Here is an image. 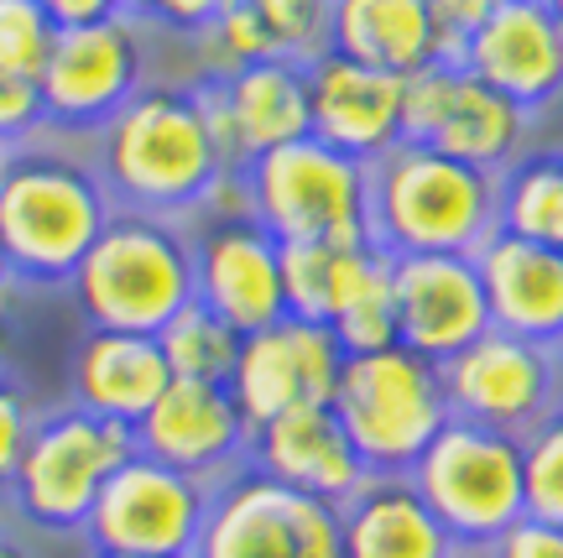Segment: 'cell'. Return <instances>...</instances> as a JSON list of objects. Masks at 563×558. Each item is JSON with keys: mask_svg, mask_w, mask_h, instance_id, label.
Returning a JSON list of instances; mask_svg holds the SVG:
<instances>
[{"mask_svg": "<svg viewBox=\"0 0 563 558\" xmlns=\"http://www.w3.org/2000/svg\"><path fill=\"white\" fill-rule=\"evenodd\" d=\"M115 215L89 136L37 131L0 167V251L16 287H68Z\"/></svg>", "mask_w": 563, "mask_h": 558, "instance_id": "obj_1", "label": "cell"}, {"mask_svg": "<svg viewBox=\"0 0 563 558\" xmlns=\"http://www.w3.org/2000/svg\"><path fill=\"white\" fill-rule=\"evenodd\" d=\"M89 152L115 209L162 220H188L224 173L220 152L203 131L194 79H152L121 116L89 136Z\"/></svg>", "mask_w": 563, "mask_h": 558, "instance_id": "obj_2", "label": "cell"}, {"mask_svg": "<svg viewBox=\"0 0 563 558\" xmlns=\"http://www.w3.org/2000/svg\"><path fill=\"white\" fill-rule=\"evenodd\" d=\"M501 230V178L397 141L371 162V245L386 256H475Z\"/></svg>", "mask_w": 563, "mask_h": 558, "instance_id": "obj_3", "label": "cell"}, {"mask_svg": "<svg viewBox=\"0 0 563 558\" xmlns=\"http://www.w3.org/2000/svg\"><path fill=\"white\" fill-rule=\"evenodd\" d=\"M68 293L89 329L157 335L178 308L194 303V230L188 220L115 209Z\"/></svg>", "mask_w": 563, "mask_h": 558, "instance_id": "obj_4", "label": "cell"}, {"mask_svg": "<svg viewBox=\"0 0 563 558\" xmlns=\"http://www.w3.org/2000/svg\"><path fill=\"white\" fill-rule=\"evenodd\" d=\"M131 455H136V434L125 423H110L68 402L58 413L37 418L16 475L5 485V506L32 533H53V538L79 533L84 538V522L95 512L100 491Z\"/></svg>", "mask_w": 563, "mask_h": 558, "instance_id": "obj_5", "label": "cell"}, {"mask_svg": "<svg viewBox=\"0 0 563 558\" xmlns=\"http://www.w3.org/2000/svg\"><path fill=\"white\" fill-rule=\"evenodd\" d=\"M329 407L371 475H407L449 423L443 365L407 344L350 355Z\"/></svg>", "mask_w": 563, "mask_h": 558, "instance_id": "obj_6", "label": "cell"}, {"mask_svg": "<svg viewBox=\"0 0 563 558\" xmlns=\"http://www.w3.org/2000/svg\"><path fill=\"white\" fill-rule=\"evenodd\" d=\"M407 475L464 554L490 548L511 522L527 517L522 439L501 428L449 418Z\"/></svg>", "mask_w": 563, "mask_h": 558, "instance_id": "obj_7", "label": "cell"}, {"mask_svg": "<svg viewBox=\"0 0 563 558\" xmlns=\"http://www.w3.org/2000/svg\"><path fill=\"white\" fill-rule=\"evenodd\" d=\"M251 209L282 240H371V162L298 136L245 162Z\"/></svg>", "mask_w": 563, "mask_h": 558, "instance_id": "obj_8", "label": "cell"}, {"mask_svg": "<svg viewBox=\"0 0 563 558\" xmlns=\"http://www.w3.org/2000/svg\"><path fill=\"white\" fill-rule=\"evenodd\" d=\"M532 131L538 120L496 95L485 79H475L460 58H443L407 79L402 141L433 146L443 157L506 178L522 157H532Z\"/></svg>", "mask_w": 563, "mask_h": 558, "instance_id": "obj_9", "label": "cell"}, {"mask_svg": "<svg viewBox=\"0 0 563 558\" xmlns=\"http://www.w3.org/2000/svg\"><path fill=\"white\" fill-rule=\"evenodd\" d=\"M194 558H344L340 506L245 464L214 485Z\"/></svg>", "mask_w": 563, "mask_h": 558, "instance_id": "obj_10", "label": "cell"}, {"mask_svg": "<svg viewBox=\"0 0 563 558\" xmlns=\"http://www.w3.org/2000/svg\"><path fill=\"white\" fill-rule=\"evenodd\" d=\"M146 21L115 17L100 26H79V32H58L53 58L42 68V110L47 125L63 136H95L100 125L121 116L152 84V53H146Z\"/></svg>", "mask_w": 563, "mask_h": 558, "instance_id": "obj_11", "label": "cell"}, {"mask_svg": "<svg viewBox=\"0 0 563 558\" xmlns=\"http://www.w3.org/2000/svg\"><path fill=\"white\" fill-rule=\"evenodd\" d=\"M214 485L131 455L100 491L84 522L89 554H131V558H194L209 517Z\"/></svg>", "mask_w": 563, "mask_h": 558, "instance_id": "obj_12", "label": "cell"}, {"mask_svg": "<svg viewBox=\"0 0 563 558\" xmlns=\"http://www.w3.org/2000/svg\"><path fill=\"white\" fill-rule=\"evenodd\" d=\"M443 397H449V418L527 439L563 407V350L490 329L470 350L443 360Z\"/></svg>", "mask_w": 563, "mask_h": 558, "instance_id": "obj_13", "label": "cell"}, {"mask_svg": "<svg viewBox=\"0 0 563 558\" xmlns=\"http://www.w3.org/2000/svg\"><path fill=\"white\" fill-rule=\"evenodd\" d=\"M136 434V455L173 464L183 475L220 485L251 464V418L241 413L235 392L224 381H167L157 407L131 428Z\"/></svg>", "mask_w": 563, "mask_h": 558, "instance_id": "obj_14", "label": "cell"}, {"mask_svg": "<svg viewBox=\"0 0 563 558\" xmlns=\"http://www.w3.org/2000/svg\"><path fill=\"white\" fill-rule=\"evenodd\" d=\"M344 344L329 324L282 319L272 329L241 339V360L230 371V392L251 428L292 413V407H329L344 371Z\"/></svg>", "mask_w": 563, "mask_h": 558, "instance_id": "obj_15", "label": "cell"}, {"mask_svg": "<svg viewBox=\"0 0 563 558\" xmlns=\"http://www.w3.org/2000/svg\"><path fill=\"white\" fill-rule=\"evenodd\" d=\"M194 230V298L230 329L256 335L287 319L282 240L262 220H188Z\"/></svg>", "mask_w": 563, "mask_h": 558, "instance_id": "obj_16", "label": "cell"}, {"mask_svg": "<svg viewBox=\"0 0 563 558\" xmlns=\"http://www.w3.org/2000/svg\"><path fill=\"white\" fill-rule=\"evenodd\" d=\"M460 63L532 120L563 105V21L543 0H496V11L470 32Z\"/></svg>", "mask_w": 563, "mask_h": 558, "instance_id": "obj_17", "label": "cell"}, {"mask_svg": "<svg viewBox=\"0 0 563 558\" xmlns=\"http://www.w3.org/2000/svg\"><path fill=\"white\" fill-rule=\"evenodd\" d=\"M391 287H397V344L439 365L496 329L475 256H391Z\"/></svg>", "mask_w": 563, "mask_h": 558, "instance_id": "obj_18", "label": "cell"}, {"mask_svg": "<svg viewBox=\"0 0 563 558\" xmlns=\"http://www.w3.org/2000/svg\"><path fill=\"white\" fill-rule=\"evenodd\" d=\"M407 79L365 68L344 53H323L308 63V136L329 141L355 162H376L402 141Z\"/></svg>", "mask_w": 563, "mask_h": 558, "instance_id": "obj_19", "label": "cell"}, {"mask_svg": "<svg viewBox=\"0 0 563 558\" xmlns=\"http://www.w3.org/2000/svg\"><path fill=\"white\" fill-rule=\"evenodd\" d=\"M251 470L292 485L302 496L344 506L365 485V459L334 418V407H292L251 434Z\"/></svg>", "mask_w": 563, "mask_h": 558, "instance_id": "obj_20", "label": "cell"}, {"mask_svg": "<svg viewBox=\"0 0 563 558\" xmlns=\"http://www.w3.org/2000/svg\"><path fill=\"white\" fill-rule=\"evenodd\" d=\"M475 266H481V282H485L490 324L501 335L563 350V251L559 245L496 230L475 251Z\"/></svg>", "mask_w": 563, "mask_h": 558, "instance_id": "obj_21", "label": "cell"}, {"mask_svg": "<svg viewBox=\"0 0 563 558\" xmlns=\"http://www.w3.org/2000/svg\"><path fill=\"white\" fill-rule=\"evenodd\" d=\"M344 558H470L418 496L412 475H365L340 506Z\"/></svg>", "mask_w": 563, "mask_h": 558, "instance_id": "obj_22", "label": "cell"}, {"mask_svg": "<svg viewBox=\"0 0 563 558\" xmlns=\"http://www.w3.org/2000/svg\"><path fill=\"white\" fill-rule=\"evenodd\" d=\"M167 355L157 335H125V329H89L74 350V402L84 413L136 428L157 397L167 392Z\"/></svg>", "mask_w": 563, "mask_h": 558, "instance_id": "obj_23", "label": "cell"}, {"mask_svg": "<svg viewBox=\"0 0 563 558\" xmlns=\"http://www.w3.org/2000/svg\"><path fill=\"white\" fill-rule=\"evenodd\" d=\"M334 53L397 79L449 58L433 0H334Z\"/></svg>", "mask_w": 563, "mask_h": 558, "instance_id": "obj_24", "label": "cell"}, {"mask_svg": "<svg viewBox=\"0 0 563 558\" xmlns=\"http://www.w3.org/2000/svg\"><path fill=\"white\" fill-rule=\"evenodd\" d=\"M386 251L371 240H298L282 245V293H287V319L334 324L344 303L386 266Z\"/></svg>", "mask_w": 563, "mask_h": 558, "instance_id": "obj_25", "label": "cell"}, {"mask_svg": "<svg viewBox=\"0 0 563 558\" xmlns=\"http://www.w3.org/2000/svg\"><path fill=\"white\" fill-rule=\"evenodd\" d=\"M224 84V100L241 131L245 162L287 146V141L308 136V68L298 63H251L241 74H230Z\"/></svg>", "mask_w": 563, "mask_h": 558, "instance_id": "obj_26", "label": "cell"}, {"mask_svg": "<svg viewBox=\"0 0 563 558\" xmlns=\"http://www.w3.org/2000/svg\"><path fill=\"white\" fill-rule=\"evenodd\" d=\"M241 329H230V324L214 314V308H203L199 298L178 308L173 319L157 329V344L162 355H167V371L178 381H224L230 386V371H235V360H241Z\"/></svg>", "mask_w": 563, "mask_h": 558, "instance_id": "obj_27", "label": "cell"}, {"mask_svg": "<svg viewBox=\"0 0 563 558\" xmlns=\"http://www.w3.org/2000/svg\"><path fill=\"white\" fill-rule=\"evenodd\" d=\"M501 230L563 251V152H532L501 178Z\"/></svg>", "mask_w": 563, "mask_h": 558, "instance_id": "obj_28", "label": "cell"}, {"mask_svg": "<svg viewBox=\"0 0 563 558\" xmlns=\"http://www.w3.org/2000/svg\"><path fill=\"white\" fill-rule=\"evenodd\" d=\"M277 63H319L334 47V0H245Z\"/></svg>", "mask_w": 563, "mask_h": 558, "instance_id": "obj_29", "label": "cell"}, {"mask_svg": "<svg viewBox=\"0 0 563 558\" xmlns=\"http://www.w3.org/2000/svg\"><path fill=\"white\" fill-rule=\"evenodd\" d=\"M329 329H334V339L344 344V355H371V350H391V344H397V287H391V261L365 282L355 298L344 303V314L329 324Z\"/></svg>", "mask_w": 563, "mask_h": 558, "instance_id": "obj_30", "label": "cell"}, {"mask_svg": "<svg viewBox=\"0 0 563 558\" xmlns=\"http://www.w3.org/2000/svg\"><path fill=\"white\" fill-rule=\"evenodd\" d=\"M522 496L527 517L563 527V407L522 439Z\"/></svg>", "mask_w": 563, "mask_h": 558, "instance_id": "obj_31", "label": "cell"}, {"mask_svg": "<svg viewBox=\"0 0 563 558\" xmlns=\"http://www.w3.org/2000/svg\"><path fill=\"white\" fill-rule=\"evenodd\" d=\"M53 42H58V26L47 21L42 0H0V74L42 79Z\"/></svg>", "mask_w": 563, "mask_h": 558, "instance_id": "obj_32", "label": "cell"}, {"mask_svg": "<svg viewBox=\"0 0 563 558\" xmlns=\"http://www.w3.org/2000/svg\"><path fill=\"white\" fill-rule=\"evenodd\" d=\"M37 418L42 413L32 407L26 386L0 365V491H5L11 475H16V464H21V455H26V439H32Z\"/></svg>", "mask_w": 563, "mask_h": 558, "instance_id": "obj_33", "label": "cell"}, {"mask_svg": "<svg viewBox=\"0 0 563 558\" xmlns=\"http://www.w3.org/2000/svg\"><path fill=\"white\" fill-rule=\"evenodd\" d=\"M37 131H47V110H42L37 79L0 74V141L16 146V141H32Z\"/></svg>", "mask_w": 563, "mask_h": 558, "instance_id": "obj_34", "label": "cell"}, {"mask_svg": "<svg viewBox=\"0 0 563 558\" xmlns=\"http://www.w3.org/2000/svg\"><path fill=\"white\" fill-rule=\"evenodd\" d=\"M224 0H125V17L146 21L157 32H178V37H199L209 21L220 17Z\"/></svg>", "mask_w": 563, "mask_h": 558, "instance_id": "obj_35", "label": "cell"}, {"mask_svg": "<svg viewBox=\"0 0 563 558\" xmlns=\"http://www.w3.org/2000/svg\"><path fill=\"white\" fill-rule=\"evenodd\" d=\"M481 558H563V527L538 517H517L490 548H481Z\"/></svg>", "mask_w": 563, "mask_h": 558, "instance_id": "obj_36", "label": "cell"}, {"mask_svg": "<svg viewBox=\"0 0 563 558\" xmlns=\"http://www.w3.org/2000/svg\"><path fill=\"white\" fill-rule=\"evenodd\" d=\"M47 21L58 32H79V26H100V21L125 17V0H42Z\"/></svg>", "mask_w": 563, "mask_h": 558, "instance_id": "obj_37", "label": "cell"}, {"mask_svg": "<svg viewBox=\"0 0 563 558\" xmlns=\"http://www.w3.org/2000/svg\"><path fill=\"white\" fill-rule=\"evenodd\" d=\"M0 558H32V548H26V543L11 533V522L0 527Z\"/></svg>", "mask_w": 563, "mask_h": 558, "instance_id": "obj_38", "label": "cell"}, {"mask_svg": "<svg viewBox=\"0 0 563 558\" xmlns=\"http://www.w3.org/2000/svg\"><path fill=\"white\" fill-rule=\"evenodd\" d=\"M16 287V277H11V261H5V251H0V293H11Z\"/></svg>", "mask_w": 563, "mask_h": 558, "instance_id": "obj_39", "label": "cell"}, {"mask_svg": "<svg viewBox=\"0 0 563 558\" xmlns=\"http://www.w3.org/2000/svg\"><path fill=\"white\" fill-rule=\"evenodd\" d=\"M11 522V506H5V491H0V527Z\"/></svg>", "mask_w": 563, "mask_h": 558, "instance_id": "obj_40", "label": "cell"}, {"mask_svg": "<svg viewBox=\"0 0 563 558\" xmlns=\"http://www.w3.org/2000/svg\"><path fill=\"white\" fill-rule=\"evenodd\" d=\"M543 6H548V11H553V17L563 21V0H543Z\"/></svg>", "mask_w": 563, "mask_h": 558, "instance_id": "obj_41", "label": "cell"}, {"mask_svg": "<svg viewBox=\"0 0 563 558\" xmlns=\"http://www.w3.org/2000/svg\"><path fill=\"white\" fill-rule=\"evenodd\" d=\"M5 157H11V146H5V141H0V167H5Z\"/></svg>", "mask_w": 563, "mask_h": 558, "instance_id": "obj_42", "label": "cell"}, {"mask_svg": "<svg viewBox=\"0 0 563 558\" xmlns=\"http://www.w3.org/2000/svg\"><path fill=\"white\" fill-rule=\"evenodd\" d=\"M89 558H131V554H89Z\"/></svg>", "mask_w": 563, "mask_h": 558, "instance_id": "obj_43", "label": "cell"}, {"mask_svg": "<svg viewBox=\"0 0 563 558\" xmlns=\"http://www.w3.org/2000/svg\"><path fill=\"white\" fill-rule=\"evenodd\" d=\"M470 558H475V554H470Z\"/></svg>", "mask_w": 563, "mask_h": 558, "instance_id": "obj_44", "label": "cell"}]
</instances>
